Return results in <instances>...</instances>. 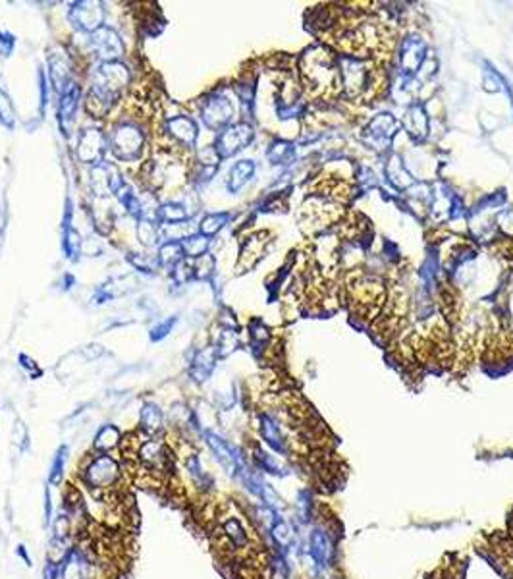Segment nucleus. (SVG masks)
I'll list each match as a JSON object with an SVG mask.
<instances>
[{
    "mask_svg": "<svg viewBox=\"0 0 513 579\" xmlns=\"http://www.w3.org/2000/svg\"><path fill=\"white\" fill-rule=\"evenodd\" d=\"M124 468L114 454L87 456L77 471V481L91 496H112L122 483Z\"/></svg>",
    "mask_w": 513,
    "mask_h": 579,
    "instance_id": "f257e3e1",
    "label": "nucleus"
},
{
    "mask_svg": "<svg viewBox=\"0 0 513 579\" xmlns=\"http://www.w3.org/2000/svg\"><path fill=\"white\" fill-rule=\"evenodd\" d=\"M111 564L91 539H76L60 558L62 579H108Z\"/></svg>",
    "mask_w": 513,
    "mask_h": 579,
    "instance_id": "f03ea898",
    "label": "nucleus"
},
{
    "mask_svg": "<svg viewBox=\"0 0 513 579\" xmlns=\"http://www.w3.org/2000/svg\"><path fill=\"white\" fill-rule=\"evenodd\" d=\"M145 147V132L137 122L120 120L114 124L108 135V149L111 153L122 162H135L143 153Z\"/></svg>",
    "mask_w": 513,
    "mask_h": 579,
    "instance_id": "7ed1b4c3",
    "label": "nucleus"
},
{
    "mask_svg": "<svg viewBox=\"0 0 513 579\" xmlns=\"http://www.w3.org/2000/svg\"><path fill=\"white\" fill-rule=\"evenodd\" d=\"M135 466L154 477H167L172 469V452L162 437H145L135 446Z\"/></svg>",
    "mask_w": 513,
    "mask_h": 579,
    "instance_id": "20e7f679",
    "label": "nucleus"
},
{
    "mask_svg": "<svg viewBox=\"0 0 513 579\" xmlns=\"http://www.w3.org/2000/svg\"><path fill=\"white\" fill-rule=\"evenodd\" d=\"M232 116H234V105L224 89L208 93L199 103V118L203 126L208 128L210 132H222L224 128L230 126Z\"/></svg>",
    "mask_w": 513,
    "mask_h": 579,
    "instance_id": "39448f33",
    "label": "nucleus"
},
{
    "mask_svg": "<svg viewBox=\"0 0 513 579\" xmlns=\"http://www.w3.org/2000/svg\"><path fill=\"white\" fill-rule=\"evenodd\" d=\"M108 135H104L101 128H85L77 135L76 157L81 164L95 168L106 161L108 153Z\"/></svg>",
    "mask_w": 513,
    "mask_h": 579,
    "instance_id": "423d86ee",
    "label": "nucleus"
},
{
    "mask_svg": "<svg viewBox=\"0 0 513 579\" xmlns=\"http://www.w3.org/2000/svg\"><path fill=\"white\" fill-rule=\"evenodd\" d=\"M201 439L205 442V446L208 448V452L213 454V458L218 461V466L232 477H236L237 471L247 463L242 450L234 446V444H230L228 440L222 439L220 434H216L215 431H201Z\"/></svg>",
    "mask_w": 513,
    "mask_h": 579,
    "instance_id": "0eeeda50",
    "label": "nucleus"
},
{
    "mask_svg": "<svg viewBox=\"0 0 513 579\" xmlns=\"http://www.w3.org/2000/svg\"><path fill=\"white\" fill-rule=\"evenodd\" d=\"M68 21L72 28L91 35L93 31L104 26V8L101 2H91V0H79V2H72L68 10Z\"/></svg>",
    "mask_w": 513,
    "mask_h": 579,
    "instance_id": "6e6552de",
    "label": "nucleus"
},
{
    "mask_svg": "<svg viewBox=\"0 0 513 579\" xmlns=\"http://www.w3.org/2000/svg\"><path fill=\"white\" fill-rule=\"evenodd\" d=\"M89 49L95 52L98 62H116L124 55V41L112 26H103L87 35Z\"/></svg>",
    "mask_w": 513,
    "mask_h": 579,
    "instance_id": "1a4fd4ad",
    "label": "nucleus"
},
{
    "mask_svg": "<svg viewBox=\"0 0 513 579\" xmlns=\"http://www.w3.org/2000/svg\"><path fill=\"white\" fill-rule=\"evenodd\" d=\"M216 537L222 541L226 549L234 552H243L251 549V533L245 527L243 519L236 514H224L216 524Z\"/></svg>",
    "mask_w": 513,
    "mask_h": 579,
    "instance_id": "9d476101",
    "label": "nucleus"
},
{
    "mask_svg": "<svg viewBox=\"0 0 513 579\" xmlns=\"http://www.w3.org/2000/svg\"><path fill=\"white\" fill-rule=\"evenodd\" d=\"M253 140V130L249 124H230L224 128L222 132H218L215 140V149L220 159H230L236 153H239L243 147H247Z\"/></svg>",
    "mask_w": 513,
    "mask_h": 579,
    "instance_id": "9b49d317",
    "label": "nucleus"
},
{
    "mask_svg": "<svg viewBox=\"0 0 513 579\" xmlns=\"http://www.w3.org/2000/svg\"><path fill=\"white\" fill-rule=\"evenodd\" d=\"M162 132L186 149H195L199 140V124L188 114H178L164 120Z\"/></svg>",
    "mask_w": 513,
    "mask_h": 579,
    "instance_id": "f8f14e48",
    "label": "nucleus"
},
{
    "mask_svg": "<svg viewBox=\"0 0 513 579\" xmlns=\"http://www.w3.org/2000/svg\"><path fill=\"white\" fill-rule=\"evenodd\" d=\"M47 62H49L50 85H52V89L60 97L64 91L69 89L74 85V79H72V76H74L72 74V60H69V56L62 49H56L50 50Z\"/></svg>",
    "mask_w": 513,
    "mask_h": 579,
    "instance_id": "ddd939ff",
    "label": "nucleus"
},
{
    "mask_svg": "<svg viewBox=\"0 0 513 579\" xmlns=\"http://www.w3.org/2000/svg\"><path fill=\"white\" fill-rule=\"evenodd\" d=\"M60 230H62V242H60V245H62V252L66 255V259L68 261H79V255L84 253V240H81V234H79L76 224H74V207H72L69 197L66 199V209H64Z\"/></svg>",
    "mask_w": 513,
    "mask_h": 579,
    "instance_id": "4468645a",
    "label": "nucleus"
},
{
    "mask_svg": "<svg viewBox=\"0 0 513 579\" xmlns=\"http://www.w3.org/2000/svg\"><path fill=\"white\" fill-rule=\"evenodd\" d=\"M79 101H81V89L76 84L58 97L56 118H58V128H60L64 137L72 135V130H74V124H76L77 108H79Z\"/></svg>",
    "mask_w": 513,
    "mask_h": 579,
    "instance_id": "2eb2a0df",
    "label": "nucleus"
},
{
    "mask_svg": "<svg viewBox=\"0 0 513 579\" xmlns=\"http://www.w3.org/2000/svg\"><path fill=\"white\" fill-rule=\"evenodd\" d=\"M184 469H186V475H188L189 483L199 495H210L215 490V477L208 473L205 466H203L201 456L197 452L188 454L184 458Z\"/></svg>",
    "mask_w": 513,
    "mask_h": 579,
    "instance_id": "dca6fc26",
    "label": "nucleus"
},
{
    "mask_svg": "<svg viewBox=\"0 0 513 579\" xmlns=\"http://www.w3.org/2000/svg\"><path fill=\"white\" fill-rule=\"evenodd\" d=\"M135 286H137V279L133 276V274H124V276H112V279H108L104 284H101V286L95 290V293H93V303H97V305H101V303H106V301H112V300H118V298H122V296H125V293H130L135 290Z\"/></svg>",
    "mask_w": 513,
    "mask_h": 579,
    "instance_id": "f3484780",
    "label": "nucleus"
},
{
    "mask_svg": "<svg viewBox=\"0 0 513 579\" xmlns=\"http://www.w3.org/2000/svg\"><path fill=\"white\" fill-rule=\"evenodd\" d=\"M139 431L145 437H162L164 433V412L153 400H145L139 407Z\"/></svg>",
    "mask_w": 513,
    "mask_h": 579,
    "instance_id": "a211bd4d",
    "label": "nucleus"
},
{
    "mask_svg": "<svg viewBox=\"0 0 513 579\" xmlns=\"http://www.w3.org/2000/svg\"><path fill=\"white\" fill-rule=\"evenodd\" d=\"M124 444V433L114 423H104L98 427V431L93 437L91 450L97 454H114Z\"/></svg>",
    "mask_w": 513,
    "mask_h": 579,
    "instance_id": "6ab92c4d",
    "label": "nucleus"
},
{
    "mask_svg": "<svg viewBox=\"0 0 513 579\" xmlns=\"http://www.w3.org/2000/svg\"><path fill=\"white\" fill-rule=\"evenodd\" d=\"M216 352L215 346L213 348H205L195 352V356L189 361L188 375L195 384H205L213 375V371L216 367Z\"/></svg>",
    "mask_w": 513,
    "mask_h": 579,
    "instance_id": "aec40b11",
    "label": "nucleus"
},
{
    "mask_svg": "<svg viewBox=\"0 0 513 579\" xmlns=\"http://www.w3.org/2000/svg\"><path fill=\"white\" fill-rule=\"evenodd\" d=\"M259 433L264 444L278 454L288 452V444H286V437L282 427L278 423L276 417H272L269 413H261L259 415Z\"/></svg>",
    "mask_w": 513,
    "mask_h": 579,
    "instance_id": "412c9836",
    "label": "nucleus"
},
{
    "mask_svg": "<svg viewBox=\"0 0 513 579\" xmlns=\"http://www.w3.org/2000/svg\"><path fill=\"white\" fill-rule=\"evenodd\" d=\"M154 218L160 226H176V224L189 223V213L186 205L180 201L160 203L159 209L154 210Z\"/></svg>",
    "mask_w": 513,
    "mask_h": 579,
    "instance_id": "4be33fe9",
    "label": "nucleus"
},
{
    "mask_svg": "<svg viewBox=\"0 0 513 579\" xmlns=\"http://www.w3.org/2000/svg\"><path fill=\"white\" fill-rule=\"evenodd\" d=\"M160 224L157 223L154 217H145L141 218L135 223V236H137V242L143 247H159L160 245Z\"/></svg>",
    "mask_w": 513,
    "mask_h": 579,
    "instance_id": "5701e85b",
    "label": "nucleus"
},
{
    "mask_svg": "<svg viewBox=\"0 0 513 579\" xmlns=\"http://www.w3.org/2000/svg\"><path fill=\"white\" fill-rule=\"evenodd\" d=\"M68 460H69V446L68 444H60V446L56 448L55 456H52V461H50L49 477H47V483H49L50 487H60V485L64 483Z\"/></svg>",
    "mask_w": 513,
    "mask_h": 579,
    "instance_id": "b1692460",
    "label": "nucleus"
},
{
    "mask_svg": "<svg viewBox=\"0 0 513 579\" xmlns=\"http://www.w3.org/2000/svg\"><path fill=\"white\" fill-rule=\"evenodd\" d=\"M255 174V164L251 161H239L236 162L232 170L228 172V181H226V188L230 193H237L239 189L247 184Z\"/></svg>",
    "mask_w": 513,
    "mask_h": 579,
    "instance_id": "393cba45",
    "label": "nucleus"
},
{
    "mask_svg": "<svg viewBox=\"0 0 513 579\" xmlns=\"http://www.w3.org/2000/svg\"><path fill=\"white\" fill-rule=\"evenodd\" d=\"M180 244L181 249H184V257L189 259V261H195V259L207 255L208 245H210V237L203 236L199 232H193V234L184 236V240H180Z\"/></svg>",
    "mask_w": 513,
    "mask_h": 579,
    "instance_id": "a878e982",
    "label": "nucleus"
},
{
    "mask_svg": "<svg viewBox=\"0 0 513 579\" xmlns=\"http://www.w3.org/2000/svg\"><path fill=\"white\" fill-rule=\"evenodd\" d=\"M157 257H159L160 261V266H164V269H172V266H176L180 261H184V249H181V244L180 242H176V240H164L162 244L159 245V249H157Z\"/></svg>",
    "mask_w": 513,
    "mask_h": 579,
    "instance_id": "bb28decb",
    "label": "nucleus"
},
{
    "mask_svg": "<svg viewBox=\"0 0 513 579\" xmlns=\"http://www.w3.org/2000/svg\"><path fill=\"white\" fill-rule=\"evenodd\" d=\"M230 220H232V215H230V213H208V215H205V217L201 218L199 230L197 232L203 234V236L213 237L222 230Z\"/></svg>",
    "mask_w": 513,
    "mask_h": 579,
    "instance_id": "cd10ccee",
    "label": "nucleus"
},
{
    "mask_svg": "<svg viewBox=\"0 0 513 579\" xmlns=\"http://www.w3.org/2000/svg\"><path fill=\"white\" fill-rule=\"evenodd\" d=\"M0 124L6 130L16 128V106L12 103V97L8 95L6 87L2 85V79H0Z\"/></svg>",
    "mask_w": 513,
    "mask_h": 579,
    "instance_id": "c85d7f7f",
    "label": "nucleus"
},
{
    "mask_svg": "<svg viewBox=\"0 0 513 579\" xmlns=\"http://www.w3.org/2000/svg\"><path fill=\"white\" fill-rule=\"evenodd\" d=\"M125 261L139 272H145V274H154L160 269V261L157 255H145V253H128Z\"/></svg>",
    "mask_w": 513,
    "mask_h": 579,
    "instance_id": "c756f323",
    "label": "nucleus"
},
{
    "mask_svg": "<svg viewBox=\"0 0 513 579\" xmlns=\"http://www.w3.org/2000/svg\"><path fill=\"white\" fill-rule=\"evenodd\" d=\"M176 325H178V317H176V315L162 319V321H159L157 325L151 327V330H149V340H151V342H162L164 338L170 336V332H172Z\"/></svg>",
    "mask_w": 513,
    "mask_h": 579,
    "instance_id": "7c9ffc66",
    "label": "nucleus"
},
{
    "mask_svg": "<svg viewBox=\"0 0 513 579\" xmlns=\"http://www.w3.org/2000/svg\"><path fill=\"white\" fill-rule=\"evenodd\" d=\"M215 272V259L213 255H203L193 261V280H208Z\"/></svg>",
    "mask_w": 513,
    "mask_h": 579,
    "instance_id": "2f4dec72",
    "label": "nucleus"
},
{
    "mask_svg": "<svg viewBox=\"0 0 513 579\" xmlns=\"http://www.w3.org/2000/svg\"><path fill=\"white\" fill-rule=\"evenodd\" d=\"M55 506H52V490H50V485L47 483L45 485V495H43V525L45 527H50L52 522H55Z\"/></svg>",
    "mask_w": 513,
    "mask_h": 579,
    "instance_id": "473e14b6",
    "label": "nucleus"
},
{
    "mask_svg": "<svg viewBox=\"0 0 513 579\" xmlns=\"http://www.w3.org/2000/svg\"><path fill=\"white\" fill-rule=\"evenodd\" d=\"M16 49V35L10 33L6 29H0V56L2 58H10V55Z\"/></svg>",
    "mask_w": 513,
    "mask_h": 579,
    "instance_id": "72a5a7b5",
    "label": "nucleus"
},
{
    "mask_svg": "<svg viewBox=\"0 0 513 579\" xmlns=\"http://www.w3.org/2000/svg\"><path fill=\"white\" fill-rule=\"evenodd\" d=\"M18 361H20V365L23 367V369L28 371L29 377H31V378H39L43 375V369L39 367V365H37V363H35L33 357H29V356H26V354H21V356L18 357Z\"/></svg>",
    "mask_w": 513,
    "mask_h": 579,
    "instance_id": "f704fd0d",
    "label": "nucleus"
},
{
    "mask_svg": "<svg viewBox=\"0 0 513 579\" xmlns=\"http://www.w3.org/2000/svg\"><path fill=\"white\" fill-rule=\"evenodd\" d=\"M12 437H14L16 444H20V442H21V452H26V450L29 448L28 427L23 425L21 421H18V425L14 427V433H12Z\"/></svg>",
    "mask_w": 513,
    "mask_h": 579,
    "instance_id": "c9c22d12",
    "label": "nucleus"
},
{
    "mask_svg": "<svg viewBox=\"0 0 513 579\" xmlns=\"http://www.w3.org/2000/svg\"><path fill=\"white\" fill-rule=\"evenodd\" d=\"M43 579H62V575H60V560H47V564L43 568Z\"/></svg>",
    "mask_w": 513,
    "mask_h": 579,
    "instance_id": "e433bc0d",
    "label": "nucleus"
},
{
    "mask_svg": "<svg viewBox=\"0 0 513 579\" xmlns=\"http://www.w3.org/2000/svg\"><path fill=\"white\" fill-rule=\"evenodd\" d=\"M16 554L23 560V564L26 566H33V560H31V556L28 554V551H26V546H23V544H18V546H16Z\"/></svg>",
    "mask_w": 513,
    "mask_h": 579,
    "instance_id": "4c0bfd02",
    "label": "nucleus"
},
{
    "mask_svg": "<svg viewBox=\"0 0 513 579\" xmlns=\"http://www.w3.org/2000/svg\"><path fill=\"white\" fill-rule=\"evenodd\" d=\"M334 579H338V578H334Z\"/></svg>",
    "mask_w": 513,
    "mask_h": 579,
    "instance_id": "58836bf2",
    "label": "nucleus"
}]
</instances>
